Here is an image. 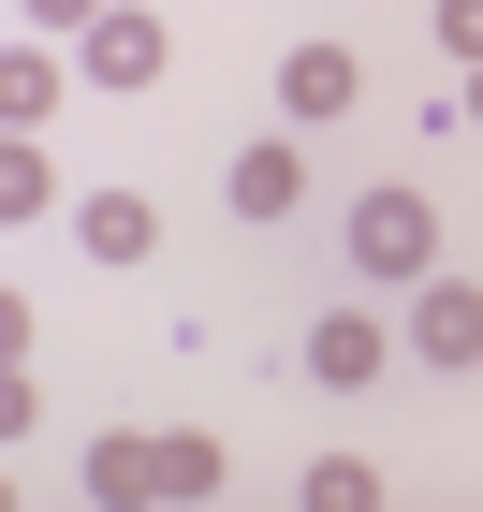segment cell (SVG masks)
Returning <instances> with one entry per match:
<instances>
[{
    "label": "cell",
    "mask_w": 483,
    "mask_h": 512,
    "mask_svg": "<svg viewBox=\"0 0 483 512\" xmlns=\"http://www.w3.org/2000/svg\"><path fill=\"white\" fill-rule=\"evenodd\" d=\"M337 264H352L366 293H425V278H440V205H425V191H352Z\"/></svg>",
    "instance_id": "obj_1"
},
{
    "label": "cell",
    "mask_w": 483,
    "mask_h": 512,
    "mask_svg": "<svg viewBox=\"0 0 483 512\" xmlns=\"http://www.w3.org/2000/svg\"><path fill=\"white\" fill-rule=\"evenodd\" d=\"M220 205H235L249 235H279L293 205H308V147H293V132H264V147H235V161H220Z\"/></svg>",
    "instance_id": "obj_2"
},
{
    "label": "cell",
    "mask_w": 483,
    "mask_h": 512,
    "mask_svg": "<svg viewBox=\"0 0 483 512\" xmlns=\"http://www.w3.org/2000/svg\"><path fill=\"white\" fill-rule=\"evenodd\" d=\"M161 59H176V44H161V15H103V30H74V74H88V88H118V103H147Z\"/></svg>",
    "instance_id": "obj_3"
},
{
    "label": "cell",
    "mask_w": 483,
    "mask_h": 512,
    "mask_svg": "<svg viewBox=\"0 0 483 512\" xmlns=\"http://www.w3.org/2000/svg\"><path fill=\"white\" fill-rule=\"evenodd\" d=\"M410 366H483V278H425L410 293Z\"/></svg>",
    "instance_id": "obj_4"
},
{
    "label": "cell",
    "mask_w": 483,
    "mask_h": 512,
    "mask_svg": "<svg viewBox=\"0 0 483 512\" xmlns=\"http://www.w3.org/2000/svg\"><path fill=\"white\" fill-rule=\"evenodd\" d=\"M293 366H308L322 395H366V381H381L396 352H381V322H366V308H322V322H308V352H293Z\"/></svg>",
    "instance_id": "obj_5"
},
{
    "label": "cell",
    "mask_w": 483,
    "mask_h": 512,
    "mask_svg": "<svg viewBox=\"0 0 483 512\" xmlns=\"http://www.w3.org/2000/svg\"><path fill=\"white\" fill-rule=\"evenodd\" d=\"M352 44H293V59H279V118H352Z\"/></svg>",
    "instance_id": "obj_6"
},
{
    "label": "cell",
    "mask_w": 483,
    "mask_h": 512,
    "mask_svg": "<svg viewBox=\"0 0 483 512\" xmlns=\"http://www.w3.org/2000/svg\"><path fill=\"white\" fill-rule=\"evenodd\" d=\"M74 235H88V264H147V249H161V205L147 191H88Z\"/></svg>",
    "instance_id": "obj_7"
},
{
    "label": "cell",
    "mask_w": 483,
    "mask_h": 512,
    "mask_svg": "<svg viewBox=\"0 0 483 512\" xmlns=\"http://www.w3.org/2000/svg\"><path fill=\"white\" fill-rule=\"evenodd\" d=\"M88 498L147 512V498H161V439H132V425H118V439H88Z\"/></svg>",
    "instance_id": "obj_8"
},
{
    "label": "cell",
    "mask_w": 483,
    "mask_h": 512,
    "mask_svg": "<svg viewBox=\"0 0 483 512\" xmlns=\"http://www.w3.org/2000/svg\"><path fill=\"white\" fill-rule=\"evenodd\" d=\"M59 88H74V74H59L44 44H15V59H0V118H15V132H44V118H59Z\"/></svg>",
    "instance_id": "obj_9"
},
{
    "label": "cell",
    "mask_w": 483,
    "mask_h": 512,
    "mask_svg": "<svg viewBox=\"0 0 483 512\" xmlns=\"http://www.w3.org/2000/svg\"><path fill=\"white\" fill-rule=\"evenodd\" d=\"M44 205H59V161H44V132H15V147H0V220L30 235Z\"/></svg>",
    "instance_id": "obj_10"
},
{
    "label": "cell",
    "mask_w": 483,
    "mask_h": 512,
    "mask_svg": "<svg viewBox=\"0 0 483 512\" xmlns=\"http://www.w3.org/2000/svg\"><path fill=\"white\" fill-rule=\"evenodd\" d=\"M293 498H308V512H381V454H322Z\"/></svg>",
    "instance_id": "obj_11"
},
{
    "label": "cell",
    "mask_w": 483,
    "mask_h": 512,
    "mask_svg": "<svg viewBox=\"0 0 483 512\" xmlns=\"http://www.w3.org/2000/svg\"><path fill=\"white\" fill-rule=\"evenodd\" d=\"M161 498H220V439H205V425L161 439Z\"/></svg>",
    "instance_id": "obj_12"
},
{
    "label": "cell",
    "mask_w": 483,
    "mask_h": 512,
    "mask_svg": "<svg viewBox=\"0 0 483 512\" xmlns=\"http://www.w3.org/2000/svg\"><path fill=\"white\" fill-rule=\"evenodd\" d=\"M425 30H440V59H469V74H483V0H440Z\"/></svg>",
    "instance_id": "obj_13"
},
{
    "label": "cell",
    "mask_w": 483,
    "mask_h": 512,
    "mask_svg": "<svg viewBox=\"0 0 483 512\" xmlns=\"http://www.w3.org/2000/svg\"><path fill=\"white\" fill-rule=\"evenodd\" d=\"M118 0H30V30H103Z\"/></svg>",
    "instance_id": "obj_14"
},
{
    "label": "cell",
    "mask_w": 483,
    "mask_h": 512,
    "mask_svg": "<svg viewBox=\"0 0 483 512\" xmlns=\"http://www.w3.org/2000/svg\"><path fill=\"white\" fill-rule=\"evenodd\" d=\"M454 118H469V132H483V74H469V103H454Z\"/></svg>",
    "instance_id": "obj_15"
}]
</instances>
